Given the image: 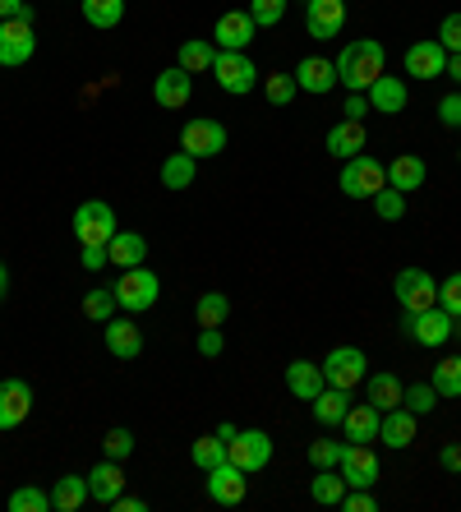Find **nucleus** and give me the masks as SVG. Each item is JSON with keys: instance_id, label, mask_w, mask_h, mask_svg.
<instances>
[{"instance_id": "nucleus-1", "label": "nucleus", "mask_w": 461, "mask_h": 512, "mask_svg": "<svg viewBox=\"0 0 461 512\" xmlns=\"http://www.w3.org/2000/svg\"><path fill=\"white\" fill-rule=\"evenodd\" d=\"M332 65H337V84L346 93H365L379 74H388V51L374 37H355V42H346L342 56L332 60Z\"/></svg>"}, {"instance_id": "nucleus-2", "label": "nucleus", "mask_w": 461, "mask_h": 512, "mask_svg": "<svg viewBox=\"0 0 461 512\" xmlns=\"http://www.w3.org/2000/svg\"><path fill=\"white\" fill-rule=\"evenodd\" d=\"M342 194L346 199H374V194L388 185V167H383L379 157H369V153H355L342 162Z\"/></svg>"}, {"instance_id": "nucleus-3", "label": "nucleus", "mask_w": 461, "mask_h": 512, "mask_svg": "<svg viewBox=\"0 0 461 512\" xmlns=\"http://www.w3.org/2000/svg\"><path fill=\"white\" fill-rule=\"evenodd\" d=\"M111 291H116V305L125 314H143V310H153L157 305V296H162V282H157V273L153 268H125V273H120V282L111 286Z\"/></svg>"}, {"instance_id": "nucleus-4", "label": "nucleus", "mask_w": 461, "mask_h": 512, "mask_svg": "<svg viewBox=\"0 0 461 512\" xmlns=\"http://www.w3.org/2000/svg\"><path fill=\"white\" fill-rule=\"evenodd\" d=\"M116 213H111V203L102 199H88L74 208V236H79V245H97V250H107L111 236H116Z\"/></svg>"}, {"instance_id": "nucleus-5", "label": "nucleus", "mask_w": 461, "mask_h": 512, "mask_svg": "<svg viewBox=\"0 0 461 512\" xmlns=\"http://www.w3.org/2000/svg\"><path fill=\"white\" fill-rule=\"evenodd\" d=\"M213 79H217V88H222V93L245 97V93H254V88H259V65H254L245 51H217Z\"/></svg>"}, {"instance_id": "nucleus-6", "label": "nucleus", "mask_w": 461, "mask_h": 512, "mask_svg": "<svg viewBox=\"0 0 461 512\" xmlns=\"http://www.w3.org/2000/svg\"><path fill=\"white\" fill-rule=\"evenodd\" d=\"M392 296H397V305H402L406 314L429 310V305H438V282L429 268H402L397 282H392Z\"/></svg>"}, {"instance_id": "nucleus-7", "label": "nucleus", "mask_w": 461, "mask_h": 512, "mask_svg": "<svg viewBox=\"0 0 461 512\" xmlns=\"http://www.w3.org/2000/svg\"><path fill=\"white\" fill-rule=\"evenodd\" d=\"M402 333L411 337L415 346H443L452 337V314L443 305H429V310H402Z\"/></svg>"}, {"instance_id": "nucleus-8", "label": "nucleus", "mask_w": 461, "mask_h": 512, "mask_svg": "<svg viewBox=\"0 0 461 512\" xmlns=\"http://www.w3.org/2000/svg\"><path fill=\"white\" fill-rule=\"evenodd\" d=\"M369 374V360L360 346H332L328 356H323V379L332 388H360Z\"/></svg>"}, {"instance_id": "nucleus-9", "label": "nucleus", "mask_w": 461, "mask_h": 512, "mask_svg": "<svg viewBox=\"0 0 461 512\" xmlns=\"http://www.w3.org/2000/svg\"><path fill=\"white\" fill-rule=\"evenodd\" d=\"M37 51V33L28 19H0V65L14 70V65H28Z\"/></svg>"}, {"instance_id": "nucleus-10", "label": "nucleus", "mask_w": 461, "mask_h": 512, "mask_svg": "<svg viewBox=\"0 0 461 512\" xmlns=\"http://www.w3.org/2000/svg\"><path fill=\"white\" fill-rule=\"evenodd\" d=\"M226 457H231L245 476H254V471H263V466L272 462V439L263 429H240L236 439L226 443Z\"/></svg>"}, {"instance_id": "nucleus-11", "label": "nucleus", "mask_w": 461, "mask_h": 512, "mask_svg": "<svg viewBox=\"0 0 461 512\" xmlns=\"http://www.w3.org/2000/svg\"><path fill=\"white\" fill-rule=\"evenodd\" d=\"M342 476H346V489H374L379 485V453L369 443H346L342 448Z\"/></svg>"}, {"instance_id": "nucleus-12", "label": "nucleus", "mask_w": 461, "mask_h": 512, "mask_svg": "<svg viewBox=\"0 0 461 512\" xmlns=\"http://www.w3.org/2000/svg\"><path fill=\"white\" fill-rule=\"evenodd\" d=\"M180 148L190 157H217L226 148V125L222 120H208V116H199V120H190L185 130H180Z\"/></svg>"}, {"instance_id": "nucleus-13", "label": "nucleus", "mask_w": 461, "mask_h": 512, "mask_svg": "<svg viewBox=\"0 0 461 512\" xmlns=\"http://www.w3.org/2000/svg\"><path fill=\"white\" fill-rule=\"evenodd\" d=\"M245 494H249V476L240 471L236 462H231V457H226V462H217L213 471H208V499H213V503H222V508H236Z\"/></svg>"}, {"instance_id": "nucleus-14", "label": "nucleus", "mask_w": 461, "mask_h": 512, "mask_svg": "<svg viewBox=\"0 0 461 512\" xmlns=\"http://www.w3.org/2000/svg\"><path fill=\"white\" fill-rule=\"evenodd\" d=\"M305 28H309V37H319V42L342 37V28H346V0H309V5H305Z\"/></svg>"}, {"instance_id": "nucleus-15", "label": "nucleus", "mask_w": 461, "mask_h": 512, "mask_svg": "<svg viewBox=\"0 0 461 512\" xmlns=\"http://www.w3.org/2000/svg\"><path fill=\"white\" fill-rule=\"evenodd\" d=\"M33 411V388L24 379H0V429H19Z\"/></svg>"}, {"instance_id": "nucleus-16", "label": "nucleus", "mask_w": 461, "mask_h": 512, "mask_svg": "<svg viewBox=\"0 0 461 512\" xmlns=\"http://www.w3.org/2000/svg\"><path fill=\"white\" fill-rule=\"evenodd\" d=\"M254 33H259V24L249 19V10H231L217 19L213 42H217V51H245L254 42Z\"/></svg>"}, {"instance_id": "nucleus-17", "label": "nucleus", "mask_w": 461, "mask_h": 512, "mask_svg": "<svg viewBox=\"0 0 461 512\" xmlns=\"http://www.w3.org/2000/svg\"><path fill=\"white\" fill-rule=\"evenodd\" d=\"M402 65H406V74H415V79H438V74L448 70V51H443V42H438V37H429V42L406 47Z\"/></svg>"}, {"instance_id": "nucleus-18", "label": "nucleus", "mask_w": 461, "mask_h": 512, "mask_svg": "<svg viewBox=\"0 0 461 512\" xmlns=\"http://www.w3.org/2000/svg\"><path fill=\"white\" fill-rule=\"evenodd\" d=\"M153 97H157V107H166V111L190 107V97H194V74H185L180 65L162 70V74H157V84H153Z\"/></svg>"}, {"instance_id": "nucleus-19", "label": "nucleus", "mask_w": 461, "mask_h": 512, "mask_svg": "<svg viewBox=\"0 0 461 512\" xmlns=\"http://www.w3.org/2000/svg\"><path fill=\"white\" fill-rule=\"evenodd\" d=\"M88 494H93V503H116L120 494H125V466L111 462V457H102V462L88 471Z\"/></svg>"}, {"instance_id": "nucleus-20", "label": "nucleus", "mask_w": 461, "mask_h": 512, "mask_svg": "<svg viewBox=\"0 0 461 512\" xmlns=\"http://www.w3.org/2000/svg\"><path fill=\"white\" fill-rule=\"evenodd\" d=\"M365 143H369V134H365V120H337L328 130V139H323V148H328L337 162H346V157H355V153H365Z\"/></svg>"}, {"instance_id": "nucleus-21", "label": "nucleus", "mask_w": 461, "mask_h": 512, "mask_svg": "<svg viewBox=\"0 0 461 512\" xmlns=\"http://www.w3.org/2000/svg\"><path fill=\"white\" fill-rule=\"evenodd\" d=\"M296 84L314 97H328L332 88H337V65H332L328 56H305L296 65Z\"/></svg>"}, {"instance_id": "nucleus-22", "label": "nucleus", "mask_w": 461, "mask_h": 512, "mask_svg": "<svg viewBox=\"0 0 461 512\" xmlns=\"http://www.w3.org/2000/svg\"><path fill=\"white\" fill-rule=\"evenodd\" d=\"M365 97L379 116H397V111H406V79H397V74H379V79L365 88Z\"/></svg>"}, {"instance_id": "nucleus-23", "label": "nucleus", "mask_w": 461, "mask_h": 512, "mask_svg": "<svg viewBox=\"0 0 461 512\" xmlns=\"http://www.w3.org/2000/svg\"><path fill=\"white\" fill-rule=\"evenodd\" d=\"M286 388H291V397H300V402H314V397L328 388L323 365H314V360H291V365H286Z\"/></svg>"}, {"instance_id": "nucleus-24", "label": "nucleus", "mask_w": 461, "mask_h": 512, "mask_svg": "<svg viewBox=\"0 0 461 512\" xmlns=\"http://www.w3.org/2000/svg\"><path fill=\"white\" fill-rule=\"evenodd\" d=\"M102 328H107V333H102L107 337V351L116 360H134L143 351V328L134 319H107Z\"/></svg>"}, {"instance_id": "nucleus-25", "label": "nucleus", "mask_w": 461, "mask_h": 512, "mask_svg": "<svg viewBox=\"0 0 461 512\" xmlns=\"http://www.w3.org/2000/svg\"><path fill=\"white\" fill-rule=\"evenodd\" d=\"M415 411H406V406H392V411H383L379 420V443H388V448H411L415 443Z\"/></svg>"}, {"instance_id": "nucleus-26", "label": "nucleus", "mask_w": 461, "mask_h": 512, "mask_svg": "<svg viewBox=\"0 0 461 512\" xmlns=\"http://www.w3.org/2000/svg\"><path fill=\"white\" fill-rule=\"evenodd\" d=\"M429 167H425V157H415V153H397L388 162V185L392 190H402V194H415L420 185H425Z\"/></svg>"}, {"instance_id": "nucleus-27", "label": "nucleus", "mask_w": 461, "mask_h": 512, "mask_svg": "<svg viewBox=\"0 0 461 512\" xmlns=\"http://www.w3.org/2000/svg\"><path fill=\"white\" fill-rule=\"evenodd\" d=\"M379 420H383L379 406H351L342 416L346 443H379Z\"/></svg>"}, {"instance_id": "nucleus-28", "label": "nucleus", "mask_w": 461, "mask_h": 512, "mask_svg": "<svg viewBox=\"0 0 461 512\" xmlns=\"http://www.w3.org/2000/svg\"><path fill=\"white\" fill-rule=\"evenodd\" d=\"M143 259H148V240H143L139 231H116V236H111L107 263H116L120 273H125V268H139Z\"/></svg>"}, {"instance_id": "nucleus-29", "label": "nucleus", "mask_w": 461, "mask_h": 512, "mask_svg": "<svg viewBox=\"0 0 461 512\" xmlns=\"http://www.w3.org/2000/svg\"><path fill=\"white\" fill-rule=\"evenodd\" d=\"M365 388H369V406L392 411V406H402V388H406V383L397 379L392 370H379V374H365Z\"/></svg>"}, {"instance_id": "nucleus-30", "label": "nucleus", "mask_w": 461, "mask_h": 512, "mask_svg": "<svg viewBox=\"0 0 461 512\" xmlns=\"http://www.w3.org/2000/svg\"><path fill=\"white\" fill-rule=\"evenodd\" d=\"M309 499L323 503V508H342V499H346V476L337 471V466H323L319 476L309 480Z\"/></svg>"}, {"instance_id": "nucleus-31", "label": "nucleus", "mask_w": 461, "mask_h": 512, "mask_svg": "<svg viewBox=\"0 0 461 512\" xmlns=\"http://www.w3.org/2000/svg\"><path fill=\"white\" fill-rule=\"evenodd\" d=\"M309 406H314V420H319V425H342V416L351 411V388H332L328 383Z\"/></svg>"}, {"instance_id": "nucleus-32", "label": "nucleus", "mask_w": 461, "mask_h": 512, "mask_svg": "<svg viewBox=\"0 0 461 512\" xmlns=\"http://www.w3.org/2000/svg\"><path fill=\"white\" fill-rule=\"evenodd\" d=\"M88 499H93V494H88V476H60L56 489H51L56 512H79Z\"/></svg>"}, {"instance_id": "nucleus-33", "label": "nucleus", "mask_w": 461, "mask_h": 512, "mask_svg": "<svg viewBox=\"0 0 461 512\" xmlns=\"http://www.w3.org/2000/svg\"><path fill=\"white\" fill-rule=\"evenodd\" d=\"M226 319H231V296L203 291V296L194 300V323H199V328H222Z\"/></svg>"}, {"instance_id": "nucleus-34", "label": "nucleus", "mask_w": 461, "mask_h": 512, "mask_svg": "<svg viewBox=\"0 0 461 512\" xmlns=\"http://www.w3.org/2000/svg\"><path fill=\"white\" fill-rule=\"evenodd\" d=\"M194 171H199V157H190L185 148H180V153H171L162 162V185H166V190H190Z\"/></svg>"}, {"instance_id": "nucleus-35", "label": "nucleus", "mask_w": 461, "mask_h": 512, "mask_svg": "<svg viewBox=\"0 0 461 512\" xmlns=\"http://www.w3.org/2000/svg\"><path fill=\"white\" fill-rule=\"evenodd\" d=\"M213 60H217V47L213 42H180V56H176V65L185 74H203V70H213Z\"/></svg>"}, {"instance_id": "nucleus-36", "label": "nucleus", "mask_w": 461, "mask_h": 512, "mask_svg": "<svg viewBox=\"0 0 461 512\" xmlns=\"http://www.w3.org/2000/svg\"><path fill=\"white\" fill-rule=\"evenodd\" d=\"M116 291L111 286H93V291H83V319H93V323H107L116 319Z\"/></svg>"}, {"instance_id": "nucleus-37", "label": "nucleus", "mask_w": 461, "mask_h": 512, "mask_svg": "<svg viewBox=\"0 0 461 512\" xmlns=\"http://www.w3.org/2000/svg\"><path fill=\"white\" fill-rule=\"evenodd\" d=\"M83 5V19L93 28H116L125 19V0H79Z\"/></svg>"}, {"instance_id": "nucleus-38", "label": "nucleus", "mask_w": 461, "mask_h": 512, "mask_svg": "<svg viewBox=\"0 0 461 512\" xmlns=\"http://www.w3.org/2000/svg\"><path fill=\"white\" fill-rule=\"evenodd\" d=\"M429 383H434L438 397H461V356L438 360L434 374H429Z\"/></svg>"}, {"instance_id": "nucleus-39", "label": "nucleus", "mask_w": 461, "mask_h": 512, "mask_svg": "<svg viewBox=\"0 0 461 512\" xmlns=\"http://www.w3.org/2000/svg\"><path fill=\"white\" fill-rule=\"evenodd\" d=\"M56 503H51L47 489H37V485H19L10 494V512H51Z\"/></svg>"}, {"instance_id": "nucleus-40", "label": "nucleus", "mask_w": 461, "mask_h": 512, "mask_svg": "<svg viewBox=\"0 0 461 512\" xmlns=\"http://www.w3.org/2000/svg\"><path fill=\"white\" fill-rule=\"evenodd\" d=\"M263 93H268L272 107H291L300 84H296V74H268V79H263Z\"/></svg>"}, {"instance_id": "nucleus-41", "label": "nucleus", "mask_w": 461, "mask_h": 512, "mask_svg": "<svg viewBox=\"0 0 461 512\" xmlns=\"http://www.w3.org/2000/svg\"><path fill=\"white\" fill-rule=\"evenodd\" d=\"M194 466H199V471H213L217 462H226V443L217 439V434H203V439H194Z\"/></svg>"}, {"instance_id": "nucleus-42", "label": "nucleus", "mask_w": 461, "mask_h": 512, "mask_svg": "<svg viewBox=\"0 0 461 512\" xmlns=\"http://www.w3.org/2000/svg\"><path fill=\"white\" fill-rule=\"evenodd\" d=\"M402 406L406 411H415V416H429V411L438 406L434 383H411V388H402Z\"/></svg>"}, {"instance_id": "nucleus-43", "label": "nucleus", "mask_w": 461, "mask_h": 512, "mask_svg": "<svg viewBox=\"0 0 461 512\" xmlns=\"http://www.w3.org/2000/svg\"><path fill=\"white\" fill-rule=\"evenodd\" d=\"M374 213H379L383 222H402L406 217V194L392 190V185H383V190L374 194Z\"/></svg>"}, {"instance_id": "nucleus-44", "label": "nucleus", "mask_w": 461, "mask_h": 512, "mask_svg": "<svg viewBox=\"0 0 461 512\" xmlns=\"http://www.w3.org/2000/svg\"><path fill=\"white\" fill-rule=\"evenodd\" d=\"M286 5L291 0H249V19L259 28H277L282 24V14H286Z\"/></svg>"}, {"instance_id": "nucleus-45", "label": "nucleus", "mask_w": 461, "mask_h": 512, "mask_svg": "<svg viewBox=\"0 0 461 512\" xmlns=\"http://www.w3.org/2000/svg\"><path fill=\"white\" fill-rule=\"evenodd\" d=\"M342 448H346V443H337V439H314V443H309V466H314V471L337 466V462H342Z\"/></svg>"}, {"instance_id": "nucleus-46", "label": "nucleus", "mask_w": 461, "mask_h": 512, "mask_svg": "<svg viewBox=\"0 0 461 512\" xmlns=\"http://www.w3.org/2000/svg\"><path fill=\"white\" fill-rule=\"evenodd\" d=\"M102 453H107L111 462H125V457L134 453V434H130V429H107V439H102Z\"/></svg>"}, {"instance_id": "nucleus-47", "label": "nucleus", "mask_w": 461, "mask_h": 512, "mask_svg": "<svg viewBox=\"0 0 461 512\" xmlns=\"http://www.w3.org/2000/svg\"><path fill=\"white\" fill-rule=\"evenodd\" d=\"M438 305H443L452 319H461V273H452L448 282H438Z\"/></svg>"}, {"instance_id": "nucleus-48", "label": "nucleus", "mask_w": 461, "mask_h": 512, "mask_svg": "<svg viewBox=\"0 0 461 512\" xmlns=\"http://www.w3.org/2000/svg\"><path fill=\"white\" fill-rule=\"evenodd\" d=\"M438 42H443V51H461V14H448L443 24H438Z\"/></svg>"}, {"instance_id": "nucleus-49", "label": "nucleus", "mask_w": 461, "mask_h": 512, "mask_svg": "<svg viewBox=\"0 0 461 512\" xmlns=\"http://www.w3.org/2000/svg\"><path fill=\"white\" fill-rule=\"evenodd\" d=\"M438 120H443L448 130H461V88H457V93H448L443 102H438Z\"/></svg>"}, {"instance_id": "nucleus-50", "label": "nucleus", "mask_w": 461, "mask_h": 512, "mask_svg": "<svg viewBox=\"0 0 461 512\" xmlns=\"http://www.w3.org/2000/svg\"><path fill=\"white\" fill-rule=\"evenodd\" d=\"M374 508H379V499H374L369 489H346L342 512H374Z\"/></svg>"}, {"instance_id": "nucleus-51", "label": "nucleus", "mask_w": 461, "mask_h": 512, "mask_svg": "<svg viewBox=\"0 0 461 512\" xmlns=\"http://www.w3.org/2000/svg\"><path fill=\"white\" fill-rule=\"evenodd\" d=\"M222 328H203V333H199V356H208V360H213V356H222Z\"/></svg>"}, {"instance_id": "nucleus-52", "label": "nucleus", "mask_w": 461, "mask_h": 512, "mask_svg": "<svg viewBox=\"0 0 461 512\" xmlns=\"http://www.w3.org/2000/svg\"><path fill=\"white\" fill-rule=\"evenodd\" d=\"M369 111H374V107H369V97L365 93H351V97H346V107H342V116L346 120H365Z\"/></svg>"}, {"instance_id": "nucleus-53", "label": "nucleus", "mask_w": 461, "mask_h": 512, "mask_svg": "<svg viewBox=\"0 0 461 512\" xmlns=\"http://www.w3.org/2000/svg\"><path fill=\"white\" fill-rule=\"evenodd\" d=\"M438 466L457 476V471H461V443H443V448H438Z\"/></svg>"}, {"instance_id": "nucleus-54", "label": "nucleus", "mask_w": 461, "mask_h": 512, "mask_svg": "<svg viewBox=\"0 0 461 512\" xmlns=\"http://www.w3.org/2000/svg\"><path fill=\"white\" fill-rule=\"evenodd\" d=\"M0 19H28V24H33V5H24V0H0Z\"/></svg>"}, {"instance_id": "nucleus-55", "label": "nucleus", "mask_w": 461, "mask_h": 512, "mask_svg": "<svg viewBox=\"0 0 461 512\" xmlns=\"http://www.w3.org/2000/svg\"><path fill=\"white\" fill-rule=\"evenodd\" d=\"M83 268H88V273L107 268V250H97V245H83Z\"/></svg>"}, {"instance_id": "nucleus-56", "label": "nucleus", "mask_w": 461, "mask_h": 512, "mask_svg": "<svg viewBox=\"0 0 461 512\" xmlns=\"http://www.w3.org/2000/svg\"><path fill=\"white\" fill-rule=\"evenodd\" d=\"M111 512H148V503L134 499V494H120V499L111 503Z\"/></svg>"}, {"instance_id": "nucleus-57", "label": "nucleus", "mask_w": 461, "mask_h": 512, "mask_svg": "<svg viewBox=\"0 0 461 512\" xmlns=\"http://www.w3.org/2000/svg\"><path fill=\"white\" fill-rule=\"evenodd\" d=\"M443 74H452V84H461V51H452V56H448V70H443Z\"/></svg>"}, {"instance_id": "nucleus-58", "label": "nucleus", "mask_w": 461, "mask_h": 512, "mask_svg": "<svg viewBox=\"0 0 461 512\" xmlns=\"http://www.w3.org/2000/svg\"><path fill=\"white\" fill-rule=\"evenodd\" d=\"M236 434H240V429L231 425V420H226V425H217V439H222V443H231V439H236Z\"/></svg>"}, {"instance_id": "nucleus-59", "label": "nucleus", "mask_w": 461, "mask_h": 512, "mask_svg": "<svg viewBox=\"0 0 461 512\" xmlns=\"http://www.w3.org/2000/svg\"><path fill=\"white\" fill-rule=\"evenodd\" d=\"M10 296V268H5V263H0V300Z\"/></svg>"}, {"instance_id": "nucleus-60", "label": "nucleus", "mask_w": 461, "mask_h": 512, "mask_svg": "<svg viewBox=\"0 0 461 512\" xmlns=\"http://www.w3.org/2000/svg\"><path fill=\"white\" fill-rule=\"evenodd\" d=\"M300 5H309V0H300Z\"/></svg>"}]
</instances>
